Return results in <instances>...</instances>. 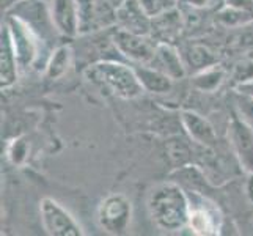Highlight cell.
Returning a JSON list of instances; mask_svg holds the SVG:
<instances>
[{
    "instance_id": "1",
    "label": "cell",
    "mask_w": 253,
    "mask_h": 236,
    "mask_svg": "<svg viewBox=\"0 0 253 236\" xmlns=\"http://www.w3.org/2000/svg\"><path fill=\"white\" fill-rule=\"evenodd\" d=\"M148 211L153 222L165 232H179L189 225L190 202L178 185L161 183L148 197Z\"/></svg>"
},
{
    "instance_id": "2",
    "label": "cell",
    "mask_w": 253,
    "mask_h": 236,
    "mask_svg": "<svg viewBox=\"0 0 253 236\" xmlns=\"http://www.w3.org/2000/svg\"><path fill=\"white\" fill-rule=\"evenodd\" d=\"M84 74L88 82L118 98L134 99L145 92L135 69L118 62H98L86 68Z\"/></svg>"
},
{
    "instance_id": "3",
    "label": "cell",
    "mask_w": 253,
    "mask_h": 236,
    "mask_svg": "<svg viewBox=\"0 0 253 236\" xmlns=\"http://www.w3.org/2000/svg\"><path fill=\"white\" fill-rule=\"evenodd\" d=\"M132 221V205L123 194H110L98 206V224L109 235H125Z\"/></svg>"
},
{
    "instance_id": "4",
    "label": "cell",
    "mask_w": 253,
    "mask_h": 236,
    "mask_svg": "<svg viewBox=\"0 0 253 236\" xmlns=\"http://www.w3.org/2000/svg\"><path fill=\"white\" fill-rule=\"evenodd\" d=\"M6 27L11 37L17 66L21 69L32 66L38 58V46H40L38 33L21 16H11Z\"/></svg>"
},
{
    "instance_id": "5",
    "label": "cell",
    "mask_w": 253,
    "mask_h": 236,
    "mask_svg": "<svg viewBox=\"0 0 253 236\" xmlns=\"http://www.w3.org/2000/svg\"><path fill=\"white\" fill-rule=\"evenodd\" d=\"M41 222L46 233L54 236H82L81 225L66 209L54 198H42L40 202Z\"/></svg>"
},
{
    "instance_id": "6",
    "label": "cell",
    "mask_w": 253,
    "mask_h": 236,
    "mask_svg": "<svg viewBox=\"0 0 253 236\" xmlns=\"http://www.w3.org/2000/svg\"><path fill=\"white\" fill-rule=\"evenodd\" d=\"M79 33L96 32L117 24V8L109 0H77Z\"/></svg>"
},
{
    "instance_id": "7",
    "label": "cell",
    "mask_w": 253,
    "mask_h": 236,
    "mask_svg": "<svg viewBox=\"0 0 253 236\" xmlns=\"http://www.w3.org/2000/svg\"><path fill=\"white\" fill-rule=\"evenodd\" d=\"M113 45L126 58L140 65H150L156 52V45L145 35H137L118 29L113 35Z\"/></svg>"
},
{
    "instance_id": "8",
    "label": "cell",
    "mask_w": 253,
    "mask_h": 236,
    "mask_svg": "<svg viewBox=\"0 0 253 236\" xmlns=\"http://www.w3.org/2000/svg\"><path fill=\"white\" fill-rule=\"evenodd\" d=\"M117 24L120 29L137 35L151 33V17L148 16L138 0H123L117 6Z\"/></svg>"
},
{
    "instance_id": "9",
    "label": "cell",
    "mask_w": 253,
    "mask_h": 236,
    "mask_svg": "<svg viewBox=\"0 0 253 236\" xmlns=\"http://www.w3.org/2000/svg\"><path fill=\"white\" fill-rule=\"evenodd\" d=\"M230 141L241 165L253 173V129L239 117H234L230 125Z\"/></svg>"
},
{
    "instance_id": "10",
    "label": "cell",
    "mask_w": 253,
    "mask_h": 236,
    "mask_svg": "<svg viewBox=\"0 0 253 236\" xmlns=\"http://www.w3.org/2000/svg\"><path fill=\"white\" fill-rule=\"evenodd\" d=\"M50 17L55 30L65 37H76L79 33V5L77 0H52Z\"/></svg>"
},
{
    "instance_id": "11",
    "label": "cell",
    "mask_w": 253,
    "mask_h": 236,
    "mask_svg": "<svg viewBox=\"0 0 253 236\" xmlns=\"http://www.w3.org/2000/svg\"><path fill=\"white\" fill-rule=\"evenodd\" d=\"M189 227L195 235H217L220 230V216L211 203L190 205Z\"/></svg>"
},
{
    "instance_id": "12",
    "label": "cell",
    "mask_w": 253,
    "mask_h": 236,
    "mask_svg": "<svg viewBox=\"0 0 253 236\" xmlns=\"http://www.w3.org/2000/svg\"><path fill=\"white\" fill-rule=\"evenodd\" d=\"M150 66L159 69V71L167 74L173 81L182 79L186 74V69L181 62L178 50L171 45H169V43H164V41L156 45V52H154V57L151 60Z\"/></svg>"
},
{
    "instance_id": "13",
    "label": "cell",
    "mask_w": 253,
    "mask_h": 236,
    "mask_svg": "<svg viewBox=\"0 0 253 236\" xmlns=\"http://www.w3.org/2000/svg\"><path fill=\"white\" fill-rule=\"evenodd\" d=\"M181 120L184 128L187 129L189 136L194 139V141L206 146H211L215 143L217 141L215 131L206 118H203L202 115H198L195 112L186 110V112H182Z\"/></svg>"
},
{
    "instance_id": "14",
    "label": "cell",
    "mask_w": 253,
    "mask_h": 236,
    "mask_svg": "<svg viewBox=\"0 0 253 236\" xmlns=\"http://www.w3.org/2000/svg\"><path fill=\"white\" fill-rule=\"evenodd\" d=\"M135 73L140 79V82L143 85L145 92H151V93H167L171 89V81L167 74H164L159 69H156L150 65H140L134 68Z\"/></svg>"
},
{
    "instance_id": "15",
    "label": "cell",
    "mask_w": 253,
    "mask_h": 236,
    "mask_svg": "<svg viewBox=\"0 0 253 236\" xmlns=\"http://www.w3.org/2000/svg\"><path fill=\"white\" fill-rule=\"evenodd\" d=\"M17 60L13 49V43L8 27L2 30V71H0V79H2V87H10L17 77Z\"/></svg>"
},
{
    "instance_id": "16",
    "label": "cell",
    "mask_w": 253,
    "mask_h": 236,
    "mask_svg": "<svg viewBox=\"0 0 253 236\" xmlns=\"http://www.w3.org/2000/svg\"><path fill=\"white\" fill-rule=\"evenodd\" d=\"M73 62V50L69 46L57 47L52 55L49 57V62L46 65V77L47 79H60L68 73L69 66Z\"/></svg>"
},
{
    "instance_id": "17",
    "label": "cell",
    "mask_w": 253,
    "mask_h": 236,
    "mask_svg": "<svg viewBox=\"0 0 253 236\" xmlns=\"http://www.w3.org/2000/svg\"><path fill=\"white\" fill-rule=\"evenodd\" d=\"M179 29H181V13H178L174 8L151 19V32L159 33L162 38H167L170 35L179 32Z\"/></svg>"
},
{
    "instance_id": "18",
    "label": "cell",
    "mask_w": 253,
    "mask_h": 236,
    "mask_svg": "<svg viewBox=\"0 0 253 236\" xmlns=\"http://www.w3.org/2000/svg\"><path fill=\"white\" fill-rule=\"evenodd\" d=\"M223 77H225L223 69L212 65L205 68L202 73H198L194 77V85L202 92H214L223 82Z\"/></svg>"
},
{
    "instance_id": "19",
    "label": "cell",
    "mask_w": 253,
    "mask_h": 236,
    "mask_svg": "<svg viewBox=\"0 0 253 236\" xmlns=\"http://www.w3.org/2000/svg\"><path fill=\"white\" fill-rule=\"evenodd\" d=\"M236 107H238V117L253 129V98L252 96L238 92Z\"/></svg>"
},
{
    "instance_id": "20",
    "label": "cell",
    "mask_w": 253,
    "mask_h": 236,
    "mask_svg": "<svg viewBox=\"0 0 253 236\" xmlns=\"http://www.w3.org/2000/svg\"><path fill=\"white\" fill-rule=\"evenodd\" d=\"M138 2H140L143 11L153 19V17L174 8V2L176 0H138Z\"/></svg>"
},
{
    "instance_id": "21",
    "label": "cell",
    "mask_w": 253,
    "mask_h": 236,
    "mask_svg": "<svg viewBox=\"0 0 253 236\" xmlns=\"http://www.w3.org/2000/svg\"><path fill=\"white\" fill-rule=\"evenodd\" d=\"M214 62H215V58L212 57V54L206 47H203V46L192 47V50H190V63H194L198 68L205 69L208 66H212Z\"/></svg>"
},
{
    "instance_id": "22",
    "label": "cell",
    "mask_w": 253,
    "mask_h": 236,
    "mask_svg": "<svg viewBox=\"0 0 253 236\" xmlns=\"http://www.w3.org/2000/svg\"><path fill=\"white\" fill-rule=\"evenodd\" d=\"M233 79L236 81L239 85L241 84H246L249 81L253 79V62L250 60H246V62H241L236 65L234 68V74H233Z\"/></svg>"
},
{
    "instance_id": "23",
    "label": "cell",
    "mask_w": 253,
    "mask_h": 236,
    "mask_svg": "<svg viewBox=\"0 0 253 236\" xmlns=\"http://www.w3.org/2000/svg\"><path fill=\"white\" fill-rule=\"evenodd\" d=\"M226 11L233 16L253 13V0H226Z\"/></svg>"
},
{
    "instance_id": "24",
    "label": "cell",
    "mask_w": 253,
    "mask_h": 236,
    "mask_svg": "<svg viewBox=\"0 0 253 236\" xmlns=\"http://www.w3.org/2000/svg\"><path fill=\"white\" fill-rule=\"evenodd\" d=\"M8 156H10V159L13 164H22L25 156H27V145L22 141V139H17L14 141L10 146V150H8Z\"/></svg>"
},
{
    "instance_id": "25",
    "label": "cell",
    "mask_w": 253,
    "mask_h": 236,
    "mask_svg": "<svg viewBox=\"0 0 253 236\" xmlns=\"http://www.w3.org/2000/svg\"><path fill=\"white\" fill-rule=\"evenodd\" d=\"M238 92L246 93V94H249V96H252V98H253V79H252V81H249V82H246V84L238 85Z\"/></svg>"
},
{
    "instance_id": "26",
    "label": "cell",
    "mask_w": 253,
    "mask_h": 236,
    "mask_svg": "<svg viewBox=\"0 0 253 236\" xmlns=\"http://www.w3.org/2000/svg\"><path fill=\"white\" fill-rule=\"evenodd\" d=\"M179 3H184V5H189L192 8H202L205 5H208L209 0H178Z\"/></svg>"
},
{
    "instance_id": "27",
    "label": "cell",
    "mask_w": 253,
    "mask_h": 236,
    "mask_svg": "<svg viewBox=\"0 0 253 236\" xmlns=\"http://www.w3.org/2000/svg\"><path fill=\"white\" fill-rule=\"evenodd\" d=\"M117 2H118V5H120L121 2H123V0H117ZM118 5H117V6H118Z\"/></svg>"
},
{
    "instance_id": "28",
    "label": "cell",
    "mask_w": 253,
    "mask_h": 236,
    "mask_svg": "<svg viewBox=\"0 0 253 236\" xmlns=\"http://www.w3.org/2000/svg\"><path fill=\"white\" fill-rule=\"evenodd\" d=\"M176 2H178V0H176Z\"/></svg>"
}]
</instances>
